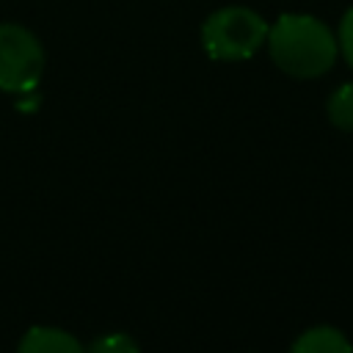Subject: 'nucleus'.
<instances>
[{"label": "nucleus", "mask_w": 353, "mask_h": 353, "mask_svg": "<svg viewBox=\"0 0 353 353\" xmlns=\"http://www.w3.org/2000/svg\"><path fill=\"white\" fill-rule=\"evenodd\" d=\"M265 47L270 61L298 80L328 74L339 58L336 33L312 14H281L268 28Z\"/></svg>", "instance_id": "obj_1"}, {"label": "nucleus", "mask_w": 353, "mask_h": 353, "mask_svg": "<svg viewBox=\"0 0 353 353\" xmlns=\"http://www.w3.org/2000/svg\"><path fill=\"white\" fill-rule=\"evenodd\" d=\"M270 22L248 6L215 8L201 22V50L212 61H248L268 39Z\"/></svg>", "instance_id": "obj_2"}, {"label": "nucleus", "mask_w": 353, "mask_h": 353, "mask_svg": "<svg viewBox=\"0 0 353 353\" xmlns=\"http://www.w3.org/2000/svg\"><path fill=\"white\" fill-rule=\"evenodd\" d=\"M44 47L39 36L19 22H0V91L30 94L44 74Z\"/></svg>", "instance_id": "obj_3"}, {"label": "nucleus", "mask_w": 353, "mask_h": 353, "mask_svg": "<svg viewBox=\"0 0 353 353\" xmlns=\"http://www.w3.org/2000/svg\"><path fill=\"white\" fill-rule=\"evenodd\" d=\"M19 350L22 353H80L83 345L77 342V336H72L63 328L33 325L19 339Z\"/></svg>", "instance_id": "obj_4"}, {"label": "nucleus", "mask_w": 353, "mask_h": 353, "mask_svg": "<svg viewBox=\"0 0 353 353\" xmlns=\"http://www.w3.org/2000/svg\"><path fill=\"white\" fill-rule=\"evenodd\" d=\"M292 350L295 353H350L353 342L334 325H312L292 342Z\"/></svg>", "instance_id": "obj_5"}, {"label": "nucleus", "mask_w": 353, "mask_h": 353, "mask_svg": "<svg viewBox=\"0 0 353 353\" xmlns=\"http://www.w3.org/2000/svg\"><path fill=\"white\" fill-rule=\"evenodd\" d=\"M325 116L336 130L353 132V83H345L331 91L325 102Z\"/></svg>", "instance_id": "obj_6"}, {"label": "nucleus", "mask_w": 353, "mask_h": 353, "mask_svg": "<svg viewBox=\"0 0 353 353\" xmlns=\"http://www.w3.org/2000/svg\"><path fill=\"white\" fill-rule=\"evenodd\" d=\"M88 350H91V353H135V350H138V342H135L132 336L116 331V334H108V336L91 342Z\"/></svg>", "instance_id": "obj_7"}, {"label": "nucleus", "mask_w": 353, "mask_h": 353, "mask_svg": "<svg viewBox=\"0 0 353 353\" xmlns=\"http://www.w3.org/2000/svg\"><path fill=\"white\" fill-rule=\"evenodd\" d=\"M336 44H339V55H342L345 63L353 69V6L342 14L339 30H336Z\"/></svg>", "instance_id": "obj_8"}]
</instances>
